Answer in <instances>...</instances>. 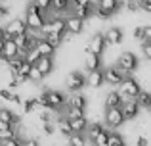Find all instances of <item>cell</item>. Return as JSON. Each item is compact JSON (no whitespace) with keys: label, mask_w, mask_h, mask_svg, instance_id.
<instances>
[{"label":"cell","mask_w":151,"mask_h":146,"mask_svg":"<svg viewBox=\"0 0 151 146\" xmlns=\"http://www.w3.org/2000/svg\"><path fill=\"white\" fill-rule=\"evenodd\" d=\"M103 131H105V129H103L101 123H92V125L88 127V131H86V133H88V140H92V142H94V140H96Z\"/></svg>","instance_id":"cell-25"},{"label":"cell","mask_w":151,"mask_h":146,"mask_svg":"<svg viewBox=\"0 0 151 146\" xmlns=\"http://www.w3.org/2000/svg\"><path fill=\"white\" fill-rule=\"evenodd\" d=\"M2 52H4V42H0V58H2Z\"/></svg>","instance_id":"cell-47"},{"label":"cell","mask_w":151,"mask_h":146,"mask_svg":"<svg viewBox=\"0 0 151 146\" xmlns=\"http://www.w3.org/2000/svg\"><path fill=\"white\" fill-rule=\"evenodd\" d=\"M122 113H124V119L130 121V119H136L138 113H140V104H138V100H124V104H122Z\"/></svg>","instance_id":"cell-13"},{"label":"cell","mask_w":151,"mask_h":146,"mask_svg":"<svg viewBox=\"0 0 151 146\" xmlns=\"http://www.w3.org/2000/svg\"><path fill=\"white\" fill-rule=\"evenodd\" d=\"M84 65H86L88 71H98L100 65H101L100 56H96V54H92V52H86L84 54Z\"/></svg>","instance_id":"cell-18"},{"label":"cell","mask_w":151,"mask_h":146,"mask_svg":"<svg viewBox=\"0 0 151 146\" xmlns=\"http://www.w3.org/2000/svg\"><path fill=\"white\" fill-rule=\"evenodd\" d=\"M33 2L37 4V6L40 8V10L44 12V14H46L48 10H52V0H33Z\"/></svg>","instance_id":"cell-35"},{"label":"cell","mask_w":151,"mask_h":146,"mask_svg":"<svg viewBox=\"0 0 151 146\" xmlns=\"http://www.w3.org/2000/svg\"><path fill=\"white\" fill-rule=\"evenodd\" d=\"M71 10V0H52V12L55 14H63V12Z\"/></svg>","instance_id":"cell-23"},{"label":"cell","mask_w":151,"mask_h":146,"mask_svg":"<svg viewBox=\"0 0 151 146\" xmlns=\"http://www.w3.org/2000/svg\"><path fill=\"white\" fill-rule=\"evenodd\" d=\"M40 58H42V56L38 54V50H37V48H33V50H31V52H29V54L25 56V60L29 62V64H33V65H35V64H37L38 60H40Z\"/></svg>","instance_id":"cell-34"},{"label":"cell","mask_w":151,"mask_h":146,"mask_svg":"<svg viewBox=\"0 0 151 146\" xmlns=\"http://www.w3.org/2000/svg\"><path fill=\"white\" fill-rule=\"evenodd\" d=\"M119 92L122 94V98H124V100H136V98L140 96V92H142L140 83H138L136 79H132V77H126L124 81H122L121 90H119Z\"/></svg>","instance_id":"cell-2"},{"label":"cell","mask_w":151,"mask_h":146,"mask_svg":"<svg viewBox=\"0 0 151 146\" xmlns=\"http://www.w3.org/2000/svg\"><path fill=\"white\" fill-rule=\"evenodd\" d=\"M54 123H52V121H50V123H42V131H44L46 133V135H52V133H54Z\"/></svg>","instance_id":"cell-38"},{"label":"cell","mask_w":151,"mask_h":146,"mask_svg":"<svg viewBox=\"0 0 151 146\" xmlns=\"http://www.w3.org/2000/svg\"><path fill=\"white\" fill-rule=\"evenodd\" d=\"M21 146H40V144H38V139H25Z\"/></svg>","instance_id":"cell-40"},{"label":"cell","mask_w":151,"mask_h":146,"mask_svg":"<svg viewBox=\"0 0 151 146\" xmlns=\"http://www.w3.org/2000/svg\"><path fill=\"white\" fill-rule=\"evenodd\" d=\"M147 144H149L147 137H138L136 139V146H147Z\"/></svg>","instance_id":"cell-42"},{"label":"cell","mask_w":151,"mask_h":146,"mask_svg":"<svg viewBox=\"0 0 151 146\" xmlns=\"http://www.w3.org/2000/svg\"><path fill=\"white\" fill-rule=\"evenodd\" d=\"M86 81H88V85L92 86V89H98V86H101L103 83H105V71H101V69L90 71L86 75Z\"/></svg>","instance_id":"cell-16"},{"label":"cell","mask_w":151,"mask_h":146,"mask_svg":"<svg viewBox=\"0 0 151 146\" xmlns=\"http://www.w3.org/2000/svg\"><path fill=\"white\" fill-rule=\"evenodd\" d=\"M149 112H151V110H149Z\"/></svg>","instance_id":"cell-49"},{"label":"cell","mask_w":151,"mask_h":146,"mask_svg":"<svg viewBox=\"0 0 151 146\" xmlns=\"http://www.w3.org/2000/svg\"><path fill=\"white\" fill-rule=\"evenodd\" d=\"M109 135H111L109 131H103V133H101L100 137H98L96 140H94L92 144H94V146H109Z\"/></svg>","instance_id":"cell-30"},{"label":"cell","mask_w":151,"mask_h":146,"mask_svg":"<svg viewBox=\"0 0 151 146\" xmlns=\"http://www.w3.org/2000/svg\"><path fill=\"white\" fill-rule=\"evenodd\" d=\"M69 144L71 146H86V137L84 135H73V137H69Z\"/></svg>","instance_id":"cell-31"},{"label":"cell","mask_w":151,"mask_h":146,"mask_svg":"<svg viewBox=\"0 0 151 146\" xmlns=\"http://www.w3.org/2000/svg\"><path fill=\"white\" fill-rule=\"evenodd\" d=\"M44 33L50 35V33H58V35H65L67 33V19L59 17V15H55V17H52L48 23H46L44 27Z\"/></svg>","instance_id":"cell-11"},{"label":"cell","mask_w":151,"mask_h":146,"mask_svg":"<svg viewBox=\"0 0 151 146\" xmlns=\"http://www.w3.org/2000/svg\"><path fill=\"white\" fill-rule=\"evenodd\" d=\"M144 42H151V25L145 27V38H144ZM142 42V44H144Z\"/></svg>","instance_id":"cell-43"},{"label":"cell","mask_w":151,"mask_h":146,"mask_svg":"<svg viewBox=\"0 0 151 146\" xmlns=\"http://www.w3.org/2000/svg\"><path fill=\"white\" fill-rule=\"evenodd\" d=\"M67 19V31L69 33H73V35H78V33H82V29H84V19H81L78 15H69V17H65Z\"/></svg>","instance_id":"cell-15"},{"label":"cell","mask_w":151,"mask_h":146,"mask_svg":"<svg viewBox=\"0 0 151 146\" xmlns=\"http://www.w3.org/2000/svg\"><path fill=\"white\" fill-rule=\"evenodd\" d=\"M0 2H2V0H0Z\"/></svg>","instance_id":"cell-48"},{"label":"cell","mask_w":151,"mask_h":146,"mask_svg":"<svg viewBox=\"0 0 151 146\" xmlns=\"http://www.w3.org/2000/svg\"><path fill=\"white\" fill-rule=\"evenodd\" d=\"M0 98H4V100H8V102H14V104H21V96H19V94H14L8 89H0Z\"/></svg>","instance_id":"cell-26"},{"label":"cell","mask_w":151,"mask_h":146,"mask_svg":"<svg viewBox=\"0 0 151 146\" xmlns=\"http://www.w3.org/2000/svg\"><path fill=\"white\" fill-rule=\"evenodd\" d=\"M23 140L19 139H12V140H6V142H2V146H21Z\"/></svg>","instance_id":"cell-39"},{"label":"cell","mask_w":151,"mask_h":146,"mask_svg":"<svg viewBox=\"0 0 151 146\" xmlns=\"http://www.w3.org/2000/svg\"><path fill=\"white\" fill-rule=\"evenodd\" d=\"M84 85H88V81H86V75H82L81 71L69 73L67 79H65V86H67V90H71V92H78Z\"/></svg>","instance_id":"cell-7"},{"label":"cell","mask_w":151,"mask_h":146,"mask_svg":"<svg viewBox=\"0 0 151 146\" xmlns=\"http://www.w3.org/2000/svg\"><path fill=\"white\" fill-rule=\"evenodd\" d=\"M44 96H46V108L52 112H58L59 108H63V104H67L63 92H59V90H44Z\"/></svg>","instance_id":"cell-5"},{"label":"cell","mask_w":151,"mask_h":146,"mask_svg":"<svg viewBox=\"0 0 151 146\" xmlns=\"http://www.w3.org/2000/svg\"><path fill=\"white\" fill-rule=\"evenodd\" d=\"M4 41H6V31L0 29V42H4Z\"/></svg>","instance_id":"cell-46"},{"label":"cell","mask_w":151,"mask_h":146,"mask_svg":"<svg viewBox=\"0 0 151 146\" xmlns=\"http://www.w3.org/2000/svg\"><path fill=\"white\" fill-rule=\"evenodd\" d=\"M73 37H75V35H73V33H69V31H67V33L63 35V42H71V41H73Z\"/></svg>","instance_id":"cell-45"},{"label":"cell","mask_w":151,"mask_h":146,"mask_svg":"<svg viewBox=\"0 0 151 146\" xmlns=\"http://www.w3.org/2000/svg\"><path fill=\"white\" fill-rule=\"evenodd\" d=\"M42 79H44V75L40 73V69H38L37 65H33V71H31V75H29V81H33V83H40Z\"/></svg>","instance_id":"cell-33"},{"label":"cell","mask_w":151,"mask_h":146,"mask_svg":"<svg viewBox=\"0 0 151 146\" xmlns=\"http://www.w3.org/2000/svg\"><path fill=\"white\" fill-rule=\"evenodd\" d=\"M136 100H138V104H140V108L151 110V92H149V90H142L140 96H138Z\"/></svg>","instance_id":"cell-27"},{"label":"cell","mask_w":151,"mask_h":146,"mask_svg":"<svg viewBox=\"0 0 151 146\" xmlns=\"http://www.w3.org/2000/svg\"><path fill=\"white\" fill-rule=\"evenodd\" d=\"M65 117L69 121L78 119V117H84V110H78V108H67L65 110Z\"/></svg>","instance_id":"cell-28"},{"label":"cell","mask_w":151,"mask_h":146,"mask_svg":"<svg viewBox=\"0 0 151 146\" xmlns=\"http://www.w3.org/2000/svg\"><path fill=\"white\" fill-rule=\"evenodd\" d=\"M67 108H78V110H84V108H86V98H84V94H78V92L71 94L69 100H67Z\"/></svg>","instance_id":"cell-20"},{"label":"cell","mask_w":151,"mask_h":146,"mask_svg":"<svg viewBox=\"0 0 151 146\" xmlns=\"http://www.w3.org/2000/svg\"><path fill=\"white\" fill-rule=\"evenodd\" d=\"M121 6L122 4L119 2V0H98L96 2V14L100 15V17H109L115 12H119Z\"/></svg>","instance_id":"cell-4"},{"label":"cell","mask_w":151,"mask_h":146,"mask_svg":"<svg viewBox=\"0 0 151 146\" xmlns=\"http://www.w3.org/2000/svg\"><path fill=\"white\" fill-rule=\"evenodd\" d=\"M4 31H6V41H8V38H14V37H17V35H25L27 31H29V27H27L25 19L14 17L6 27H4Z\"/></svg>","instance_id":"cell-3"},{"label":"cell","mask_w":151,"mask_h":146,"mask_svg":"<svg viewBox=\"0 0 151 146\" xmlns=\"http://www.w3.org/2000/svg\"><path fill=\"white\" fill-rule=\"evenodd\" d=\"M103 35H105L107 44H121L122 42V31L119 27H109Z\"/></svg>","instance_id":"cell-17"},{"label":"cell","mask_w":151,"mask_h":146,"mask_svg":"<svg viewBox=\"0 0 151 146\" xmlns=\"http://www.w3.org/2000/svg\"><path fill=\"white\" fill-rule=\"evenodd\" d=\"M8 12H10V8H8V6H4V4L0 2V17H2V15H6Z\"/></svg>","instance_id":"cell-44"},{"label":"cell","mask_w":151,"mask_h":146,"mask_svg":"<svg viewBox=\"0 0 151 146\" xmlns=\"http://www.w3.org/2000/svg\"><path fill=\"white\" fill-rule=\"evenodd\" d=\"M35 65H37V68L40 69V73L46 77V75L52 73V69H54V60H52V58H40Z\"/></svg>","instance_id":"cell-22"},{"label":"cell","mask_w":151,"mask_h":146,"mask_svg":"<svg viewBox=\"0 0 151 146\" xmlns=\"http://www.w3.org/2000/svg\"><path fill=\"white\" fill-rule=\"evenodd\" d=\"M122 104H124V98H122V94L119 92V90H111V92H107V96H105V110L122 108Z\"/></svg>","instance_id":"cell-14"},{"label":"cell","mask_w":151,"mask_h":146,"mask_svg":"<svg viewBox=\"0 0 151 146\" xmlns=\"http://www.w3.org/2000/svg\"><path fill=\"white\" fill-rule=\"evenodd\" d=\"M35 48L38 50V54H40L42 58H52V56H54V52H55V48H54V46L50 44L48 41H46V38H42V41H38Z\"/></svg>","instance_id":"cell-19"},{"label":"cell","mask_w":151,"mask_h":146,"mask_svg":"<svg viewBox=\"0 0 151 146\" xmlns=\"http://www.w3.org/2000/svg\"><path fill=\"white\" fill-rule=\"evenodd\" d=\"M134 37H136L138 41L144 42V38H145V27H136V29H134Z\"/></svg>","instance_id":"cell-36"},{"label":"cell","mask_w":151,"mask_h":146,"mask_svg":"<svg viewBox=\"0 0 151 146\" xmlns=\"http://www.w3.org/2000/svg\"><path fill=\"white\" fill-rule=\"evenodd\" d=\"M142 10L151 14V0H142Z\"/></svg>","instance_id":"cell-41"},{"label":"cell","mask_w":151,"mask_h":146,"mask_svg":"<svg viewBox=\"0 0 151 146\" xmlns=\"http://www.w3.org/2000/svg\"><path fill=\"white\" fill-rule=\"evenodd\" d=\"M144 56H145V60H151V42H144Z\"/></svg>","instance_id":"cell-37"},{"label":"cell","mask_w":151,"mask_h":146,"mask_svg":"<svg viewBox=\"0 0 151 146\" xmlns=\"http://www.w3.org/2000/svg\"><path fill=\"white\" fill-rule=\"evenodd\" d=\"M109 146H124V139L119 133H111L109 135Z\"/></svg>","instance_id":"cell-32"},{"label":"cell","mask_w":151,"mask_h":146,"mask_svg":"<svg viewBox=\"0 0 151 146\" xmlns=\"http://www.w3.org/2000/svg\"><path fill=\"white\" fill-rule=\"evenodd\" d=\"M117 65L126 75L132 73V71H136V69H138V58H136V54H132V52H122L121 56H119Z\"/></svg>","instance_id":"cell-6"},{"label":"cell","mask_w":151,"mask_h":146,"mask_svg":"<svg viewBox=\"0 0 151 146\" xmlns=\"http://www.w3.org/2000/svg\"><path fill=\"white\" fill-rule=\"evenodd\" d=\"M46 41L50 42L54 48H58L59 44L63 42V35H58V33H50V35H46Z\"/></svg>","instance_id":"cell-29"},{"label":"cell","mask_w":151,"mask_h":146,"mask_svg":"<svg viewBox=\"0 0 151 146\" xmlns=\"http://www.w3.org/2000/svg\"><path fill=\"white\" fill-rule=\"evenodd\" d=\"M25 21H27L29 31H44L46 23H48V21H46V14L35 2H29V6H27Z\"/></svg>","instance_id":"cell-1"},{"label":"cell","mask_w":151,"mask_h":146,"mask_svg":"<svg viewBox=\"0 0 151 146\" xmlns=\"http://www.w3.org/2000/svg\"><path fill=\"white\" fill-rule=\"evenodd\" d=\"M58 129H59V133H61V135H67V137H73L75 135V133H73V127H71L69 119H67L65 115L58 119Z\"/></svg>","instance_id":"cell-24"},{"label":"cell","mask_w":151,"mask_h":146,"mask_svg":"<svg viewBox=\"0 0 151 146\" xmlns=\"http://www.w3.org/2000/svg\"><path fill=\"white\" fill-rule=\"evenodd\" d=\"M124 113H122L121 108H111V110H105V125L109 129H117L124 123Z\"/></svg>","instance_id":"cell-8"},{"label":"cell","mask_w":151,"mask_h":146,"mask_svg":"<svg viewBox=\"0 0 151 146\" xmlns=\"http://www.w3.org/2000/svg\"><path fill=\"white\" fill-rule=\"evenodd\" d=\"M128 77L124 71H122L119 65H115V68H107L105 69V83H109V85H113V86H121L122 85V81Z\"/></svg>","instance_id":"cell-10"},{"label":"cell","mask_w":151,"mask_h":146,"mask_svg":"<svg viewBox=\"0 0 151 146\" xmlns=\"http://www.w3.org/2000/svg\"><path fill=\"white\" fill-rule=\"evenodd\" d=\"M17 121H19V117L14 115V113H12L8 108H0V123H4V125H14V123H17Z\"/></svg>","instance_id":"cell-21"},{"label":"cell","mask_w":151,"mask_h":146,"mask_svg":"<svg viewBox=\"0 0 151 146\" xmlns=\"http://www.w3.org/2000/svg\"><path fill=\"white\" fill-rule=\"evenodd\" d=\"M105 46H107L105 35H103V33H96L88 41V44H86V52H92V54H96V56H101V52L105 50Z\"/></svg>","instance_id":"cell-9"},{"label":"cell","mask_w":151,"mask_h":146,"mask_svg":"<svg viewBox=\"0 0 151 146\" xmlns=\"http://www.w3.org/2000/svg\"><path fill=\"white\" fill-rule=\"evenodd\" d=\"M21 54H19V48L17 44L14 42V38H8V41H4V52H2V58L6 64H10V62H14L15 58H19Z\"/></svg>","instance_id":"cell-12"}]
</instances>
